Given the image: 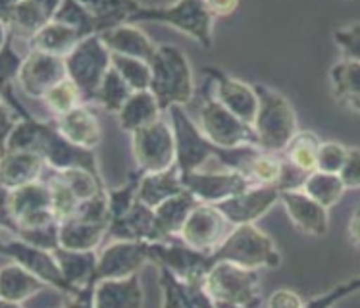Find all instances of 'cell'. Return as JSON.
I'll list each match as a JSON object with an SVG mask.
<instances>
[{"mask_svg": "<svg viewBox=\"0 0 360 308\" xmlns=\"http://www.w3.org/2000/svg\"><path fill=\"white\" fill-rule=\"evenodd\" d=\"M54 20L75 27L83 37H91V35H98L101 33L96 18L81 4L79 0H64L56 15H54Z\"/></svg>", "mask_w": 360, "mask_h": 308, "instance_id": "40", "label": "cell"}, {"mask_svg": "<svg viewBox=\"0 0 360 308\" xmlns=\"http://www.w3.org/2000/svg\"><path fill=\"white\" fill-rule=\"evenodd\" d=\"M200 200L191 191H181L174 195V197L166 198L164 203L155 206L156 218L160 222L162 229L174 237V235L181 233V228L185 226V222L189 218V214L193 212V208L199 205Z\"/></svg>", "mask_w": 360, "mask_h": 308, "instance_id": "33", "label": "cell"}, {"mask_svg": "<svg viewBox=\"0 0 360 308\" xmlns=\"http://www.w3.org/2000/svg\"><path fill=\"white\" fill-rule=\"evenodd\" d=\"M280 203L295 228L310 237H323L330 229V208L307 195L301 187L281 189Z\"/></svg>", "mask_w": 360, "mask_h": 308, "instance_id": "19", "label": "cell"}, {"mask_svg": "<svg viewBox=\"0 0 360 308\" xmlns=\"http://www.w3.org/2000/svg\"><path fill=\"white\" fill-rule=\"evenodd\" d=\"M280 195L281 189L278 185H250L249 189L221 200L216 206L231 222V226L255 224L280 203Z\"/></svg>", "mask_w": 360, "mask_h": 308, "instance_id": "17", "label": "cell"}, {"mask_svg": "<svg viewBox=\"0 0 360 308\" xmlns=\"http://www.w3.org/2000/svg\"><path fill=\"white\" fill-rule=\"evenodd\" d=\"M66 58H60L49 52L31 49L23 60L22 70L18 74V87L25 96L43 101V96L51 91L56 83L66 79Z\"/></svg>", "mask_w": 360, "mask_h": 308, "instance_id": "14", "label": "cell"}, {"mask_svg": "<svg viewBox=\"0 0 360 308\" xmlns=\"http://www.w3.org/2000/svg\"><path fill=\"white\" fill-rule=\"evenodd\" d=\"M66 185L74 191V195L79 198L81 203L87 198L95 197L96 193L106 191L108 187L104 185L103 177L93 174L91 169L85 168H68V169H54Z\"/></svg>", "mask_w": 360, "mask_h": 308, "instance_id": "39", "label": "cell"}, {"mask_svg": "<svg viewBox=\"0 0 360 308\" xmlns=\"http://www.w3.org/2000/svg\"><path fill=\"white\" fill-rule=\"evenodd\" d=\"M258 112L255 117V131L258 137V147L270 153H283L299 131L297 114L293 104L281 95L280 91L257 83Z\"/></svg>", "mask_w": 360, "mask_h": 308, "instance_id": "3", "label": "cell"}, {"mask_svg": "<svg viewBox=\"0 0 360 308\" xmlns=\"http://www.w3.org/2000/svg\"><path fill=\"white\" fill-rule=\"evenodd\" d=\"M79 2L95 15L101 33L122 23H131L135 14L143 8L139 0H79Z\"/></svg>", "mask_w": 360, "mask_h": 308, "instance_id": "32", "label": "cell"}, {"mask_svg": "<svg viewBox=\"0 0 360 308\" xmlns=\"http://www.w3.org/2000/svg\"><path fill=\"white\" fill-rule=\"evenodd\" d=\"M181 181L185 189L191 191L200 203H210V205H218L252 185L241 172L229 168L224 172H205V169L187 172L181 174Z\"/></svg>", "mask_w": 360, "mask_h": 308, "instance_id": "16", "label": "cell"}, {"mask_svg": "<svg viewBox=\"0 0 360 308\" xmlns=\"http://www.w3.org/2000/svg\"><path fill=\"white\" fill-rule=\"evenodd\" d=\"M158 285H160L162 307L164 308L214 307L212 299L206 293L205 283L181 278L164 266H158Z\"/></svg>", "mask_w": 360, "mask_h": 308, "instance_id": "22", "label": "cell"}, {"mask_svg": "<svg viewBox=\"0 0 360 308\" xmlns=\"http://www.w3.org/2000/svg\"><path fill=\"white\" fill-rule=\"evenodd\" d=\"M185 191V185L181 181V172L177 166H172L162 172H150V174H141L139 193L137 198L141 203L148 206H158L166 198L174 197L177 193Z\"/></svg>", "mask_w": 360, "mask_h": 308, "instance_id": "29", "label": "cell"}, {"mask_svg": "<svg viewBox=\"0 0 360 308\" xmlns=\"http://www.w3.org/2000/svg\"><path fill=\"white\" fill-rule=\"evenodd\" d=\"M2 255L8 258H12L14 262L22 264L23 268H27L31 274H35L39 279H43L46 285L54 289L56 293L68 295L72 297L70 304L77 299V291L74 287L68 283L64 271L60 268V262L56 255L49 249H41L35 247L31 243L23 241L20 237H12V239H4L2 243Z\"/></svg>", "mask_w": 360, "mask_h": 308, "instance_id": "10", "label": "cell"}, {"mask_svg": "<svg viewBox=\"0 0 360 308\" xmlns=\"http://www.w3.org/2000/svg\"><path fill=\"white\" fill-rule=\"evenodd\" d=\"M83 39L85 37L75 27L58 22V20H52L39 31L35 37L31 39L30 44L31 49H37V51L49 52V54H54V56H60V58H66L68 54L74 51Z\"/></svg>", "mask_w": 360, "mask_h": 308, "instance_id": "31", "label": "cell"}, {"mask_svg": "<svg viewBox=\"0 0 360 308\" xmlns=\"http://www.w3.org/2000/svg\"><path fill=\"white\" fill-rule=\"evenodd\" d=\"M131 153L141 174L162 172L176 166V137L172 124L156 120L131 133Z\"/></svg>", "mask_w": 360, "mask_h": 308, "instance_id": "9", "label": "cell"}, {"mask_svg": "<svg viewBox=\"0 0 360 308\" xmlns=\"http://www.w3.org/2000/svg\"><path fill=\"white\" fill-rule=\"evenodd\" d=\"M354 293H360V276L359 278H351L343 281V283H339L330 291H326V293L318 295L314 299H310L307 301L309 307H331V304H338L339 301H343L347 297H351Z\"/></svg>", "mask_w": 360, "mask_h": 308, "instance_id": "47", "label": "cell"}, {"mask_svg": "<svg viewBox=\"0 0 360 308\" xmlns=\"http://www.w3.org/2000/svg\"><path fill=\"white\" fill-rule=\"evenodd\" d=\"M168 114L176 137V166L181 174L200 169L214 156V145L206 139L200 125L193 122L184 106L176 104Z\"/></svg>", "mask_w": 360, "mask_h": 308, "instance_id": "11", "label": "cell"}, {"mask_svg": "<svg viewBox=\"0 0 360 308\" xmlns=\"http://www.w3.org/2000/svg\"><path fill=\"white\" fill-rule=\"evenodd\" d=\"M322 147V139L314 131H297L295 137L289 141V145L283 150L285 160L301 169L304 174H310L318 168V153Z\"/></svg>", "mask_w": 360, "mask_h": 308, "instance_id": "35", "label": "cell"}, {"mask_svg": "<svg viewBox=\"0 0 360 308\" xmlns=\"http://www.w3.org/2000/svg\"><path fill=\"white\" fill-rule=\"evenodd\" d=\"M133 89L125 83V79L120 75V72L116 68L112 66L106 75H104L101 87L96 91L95 104L101 106L103 110L110 112V114H118L122 110V106L125 104V101L131 96Z\"/></svg>", "mask_w": 360, "mask_h": 308, "instance_id": "36", "label": "cell"}, {"mask_svg": "<svg viewBox=\"0 0 360 308\" xmlns=\"http://www.w3.org/2000/svg\"><path fill=\"white\" fill-rule=\"evenodd\" d=\"M108 224H93L77 218L60 222V245L74 250H96L108 237Z\"/></svg>", "mask_w": 360, "mask_h": 308, "instance_id": "30", "label": "cell"}, {"mask_svg": "<svg viewBox=\"0 0 360 308\" xmlns=\"http://www.w3.org/2000/svg\"><path fill=\"white\" fill-rule=\"evenodd\" d=\"M44 168L49 166L41 154L30 150H2V162H0L2 189L12 191L23 185L35 184L43 177Z\"/></svg>", "mask_w": 360, "mask_h": 308, "instance_id": "24", "label": "cell"}, {"mask_svg": "<svg viewBox=\"0 0 360 308\" xmlns=\"http://www.w3.org/2000/svg\"><path fill=\"white\" fill-rule=\"evenodd\" d=\"M166 23L193 39L202 49L212 46L214 15L205 6V0H176L169 6H143L131 23Z\"/></svg>", "mask_w": 360, "mask_h": 308, "instance_id": "5", "label": "cell"}, {"mask_svg": "<svg viewBox=\"0 0 360 308\" xmlns=\"http://www.w3.org/2000/svg\"><path fill=\"white\" fill-rule=\"evenodd\" d=\"M349 147L338 141H322V147L318 153V168L322 172H331V174H339L343 164L347 160Z\"/></svg>", "mask_w": 360, "mask_h": 308, "instance_id": "45", "label": "cell"}, {"mask_svg": "<svg viewBox=\"0 0 360 308\" xmlns=\"http://www.w3.org/2000/svg\"><path fill=\"white\" fill-rule=\"evenodd\" d=\"M110 239H135V241H166L169 235L162 229L153 206L141 203L139 198L118 220L110 222Z\"/></svg>", "mask_w": 360, "mask_h": 308, "instance_id": "20", "label": "cell"}, {"mask_svg": "<svg viewBox=\"0 0 360 308\" xmlns=\"http://www.w3.org/2000/svg\"><path fill=\"white\" fill-rule=\"evenodd\" d=\"M14 235L35 247L54 250L60 247V222H51V224L37 226V228L15 229Z\"/></svg>", "mask_w": 360, "mask_h": 308, "instance_id": "43", "label": "cell"}, {"mask_svg": "<svg viewBox=\"0 0 360 308\" xmlns=\"http://www.w3.org/2000/svg\"><path fill=\"white\" fill-rule=\"evenodd\" d=\"M49 187H51V197H52V212L56 216V220L64 222L70 220L79 206V198L75 197L74 191L66 185V181L54 172L49 177Z\"/></svg>", "mask_w": 360, "mask_h": 308, "instance_id": "41", "label": "cell"}, {"mask_svg": "<svg viewBox=\"0 0 360 308\" xmlns=\"http://www.w3.org/2000/svg\"><path fill=\"white\" fill-rule=\"evenodd\" d=\"M210 258L212 264L218 260H228L250 270H274L281 264V252L276 241L255 224L233 226L226 241L214 250Z\"/></svg>", "mask_w": 360, "mask_h": 308, "instance_id": "4", "label": "cell"}, {"mask_svg": "<svg viewBox=\"0 0 360 308\" xmlns=\"http://www.w3.org/2000/svg\"><path fill=\"white\" fill-rule=\"evenodd\" d=\"M304 304L307 301L301 299V295L293 289H276L266 301V307L270 308H301Z\"/></svg>", "mask_w": 360, "mask_h": 308, "instance_id": "49", "label": "cell"}, {"mask_svg": "<svg viewBox=\"0 0 360 308\" xmlns=\"http://www.w3.org/2000/svg\"><path fill=\"white\" fill-rule=\"evenodd\" d=\"M333 41L345 60L360 62V22L333 31Z\"/></svg>", "mask_w": 360, "mask_h": 308, "instance_id": "46", "label": "cell"}, {"mask_svg": "<svg viewBox=\"0 0 360 308\" xmlns=\"http://www.w3.org/2000/svg\"><path fill=\"white\" fill-rule=\"evenodd\" d=\"M145 293L139 274L127 278H110L96 281L91 307L95 308H137L143 307Z\"/></svg>", "mask_w": 360, "mask_h": 308, "instance_id": "23", "label": "cell"}, {"mask_svg": "<svg viewBox=\"0 0 360 308\" xmlns=\"http://www.w3.org/2000/svg\"><path fill=\"white\" fill-rule=\"evenodd\" d=\"M153 81L150 91L160 103L162 110L168 112L172 106H185L195 95V81L189 60L177 46L158 44L155 56L150 58Z\"/></svg>", "mask_w": 360, "mask_h": 308, "instance_id": "1", "label": "cell"}, {"mask_svg": "<svg viewBox=\"0 0 360 308\" xmlns=\"http://www.w3.org/2000/svg\"><path fill=\"white\" fill-rule=\"evenodd\" d=\"M148 262V243L135 241V239H112L104 249L98 252L95 279L96 281L110 278H127Z\"/></svg>", "mask_w": 360, "mask_h": 308, "instance_id": "15", "label": "cell"}, {"mask_svg": "<svg viewBox=\"0 0 360 308\" xmlns=\"http://www.w3.org/2000/svg\"><path fill=\"white\" fill-rule=\"evenodd\" d=\"M199 125L206 139L221 148H236L258 145L255 125L245 122L233 112L218 103L214 95H206L199 112Z\"/></svg>", "mask_w": 360, "mask_h": 308, "instance_id": "8", "label": "cell"}, {"mask_svg": "<svg viewBox=\"0 0 360 308\" xmlns=\"http://www.w3.org/2000/svg\"><path fill=\"white\" fill-rule=\"evenodd\" d=\"M347 189H360V148L349 147L347 160L339 172Z\"/></svg>", "mask_w": 360, "mask_h": 308, "instance_id": "48", "label": "cell"}, {"mask_svg": "<svg viewBox=\"0 0 360 308\" xmlns=\"http://www.w3.org/2000/svg\"><path fill=\"white\" fill-rule=\"evenodd\" d=\"M202 74L214 81L212 95L218 103L224 104L228 110H231L245 122L249 124L255 122L258 112V95L255 85H249L214 66L202 68Z\"/></svg>", "mask_w": 360, "mask_h": 308, "instance_id": "18", "label": "cell"}, {"mask_svg": "<svg viewBox=\"0 0 360 308\" xmlns=\"http://www.w3.org/2000/svg\"><path fill=\"white\" fill-rule=\"evenodd\" d=\"M205 289L214 307L249 308L260 307V270H250L228 260L210 266L205 278Z\"/></svg>", "mask_w": 360, "mask_h": 308, "instance_id": "2", "label": "cell"}, {"mask_svg": "<svg viewBox=\"0 0 360 308\" xmlns=\"http://www.w3.org/2000/svg\"><path fill=\"white\" fill-rule=\"evenodd\" d=\"M110 68L112 52L103 43L101 35L85 37L66 56L68 77L81 89L87 104H95L96 91Z\"/></svg>", "mask_w": 360, "mask_h": 308, "instance_id": "6", "label": "cell"}, {"mask_svg": "<svg viewBox=\"0 0 360 308\" xmlns=\"http://www.w3.org/2000/svg\"><path fill=\"white\" fill-rule=\"evenodd\" d=\"M139 181L141 172L133 174L129 181L118 189H108V203H110V222L118 220L124 214L129 212V208L135 205L137 200V193H139Z\"/></svg>", "mask_w": 360, "mask_h": 308, "instance_id": "42", "label": "cell"}, {"mask_svg": "<svg viewBox=\"0 0 360 308\" xmlns=\"http://www.w3.org/2000/svg\"><path fill=\"white\" fill-rule=\"evenodd\" d=\"M44 289H51V287L18 262L2 266L0 270V304L2 307H8V304L22 307L31 297L43 293Z\"/></svg>", "mask_w": 360, "mask_h": 308, "instance_id": "25", "label": "cell"}, {"mask_svg": "<svg viewBox=\"0 0 360 308\" xmlns=\"http://www.w3.org/2000/svg\"><path fill=\"white\" fill-rule=\"evenodd\" d=\"M231 229H233L231 222L224 216L218 206L210 203H199L189 214L179 237L187 245H191L193 249L212 255L226 241Z\"/></svg>", "mask_w": 360, "mask_h": 308, "instance_id": "13", "label": "cell"}, {"mask_svg": "<svg viewBox=\"0 0 360 308\" xmlns=\"http://www.w3.org/2000/svg\"><path fill=\"white\" fill-rule=\"evenodd\" d=\"M148 262L164 266L185 279L205 283L206 274L212 266V258L206 252L193 249L179 235H174L166 241L148 243Z\"/></svg>", "mask_w": 360, "mask_h": 308, "instance_id": "12", "label": "cell"}, {"mask_svg": "<svg viewBox=\"0 0 360 308\" xmlns=\"http://www.w3.org/2000/svg\"><path fill=\"white\" fill-rule=\"evenodd\" d=\"M241 0H205V6L214 18H228V15L236 14Z\"/></svg>", "mask_w": 360, "mask_h": 308, "instance_id": "50", "label": "cell"}, {"mask_svg": "<svg viewBox=\"0 0 360 308\" xmlns=\"http://www.w3.org/2000/svg\"><path fill=\"white\" fill-rule=\"evenodd\" d=\"M43 103L44 106L49 108V112H51L52 116L56 117L77 108L79 104L85 103V98H83L81 89L77 87L70 77H66V79H62L60 83H56V85L43 96Z\"/></svg>", "mask_w": 360, "mask_h": 308, "instance_id": "37", "label": "cell"}, {"mask_svg": "<svg viewBox=\"0 0 360 308\" xmlns=\"http://www.w3.org/2000/svg\"><path fill=\"white\" fill-rule=\"evenodd\" d=\"M58 222L52 212V197L49 181L39 179L12 191H4V226L12 231L22 228H37Z\"/></svg>", "mask_w": 360, "mask_h": 308, "instance_id": "7", "label": "cell"}, {"mask_svg": "<svg viewBox=\"0 0 360 308\" xmlns=\"http://www.w3.org/2000/svg\"><path fill=\"white\" fill-rule=\"evenodd\" d=\"M54 124L68 141L81 148L95 150L103 141V127L96 112L93 110V104H79L72 112L54 117Z\"/></svg>", "mask_w": 360, "mask_h": 308, "instance_id": "21", "label": "cell"}, {"mask_svg": "<svg viewBox=\"0 0 360 308\" xmlns=\"http://www.w3.org/2000/svg\"><path fill=\"white\" fill-rule=\"evenodd\" d=\"M112 66L118 70L120 75L124 77L125 83L133 91H147V89H150L153 70H150V64L147 60L131 58V56H124V54H112Z\"/></svg>", "mask_w": 360, "mask_h": 308, "instance_id": "38", "label": "cell"}, {"mask_svg": "<svg viewBox=\"0 0 360 308\" xmlns=\"http://www.w3.org/2000/svg\"><path fill=\"white\" fill-rule=\"evenodd\" d=\"M101 39L112 54H124V56L147 60V62H150L158 49V44L153 43V39L135 23H122L112 30L103 31Z\"/></svg>", "mask_w": 360, "mask_h": 308, "instance_id": "26", "label": "cell"}, {"mask_svg": "<svg viewBox=\"0 0 360 308\" xmlns=\"http://www.w3.org/2000/svg\"><path fill=\"white\" fill-rule=\"evenodd\" d=\"M14 37L2 30V56H0V66H2V85H14L18 74L22 70L25 56H20L12 46Z\"/></svg>", "mask_w": 360, "mask_h": 308, "instance_id": "44", "label": "cell"}, {"mask_svg": "<svg viewBox=\"0 0 360 308\" xmlns=\"http://www.w3.org/2000/svg\"><path fill=\"white\" fill-rule=\"evenodd\" d=\"M162 106L155 93L147 89V91H133L131 96L125 101L122 110L116 114L118 116L120 127L131 135L145 125L155 124L156 120L162 117Z\"/></svg>", "mask_w": 360, "mask_h": 308, "instance_id": "27", "label": "cell"}, {"mask_svg": "<svg viewBox=\"0 0 360 308\" xmlns=\"http://www.w3.org/2000/svg\"><path fill=\"white\" fill-rule=\"evenodd\" d=\"M347 231H349V239H351V243H353L354 247H359L360 249V205L356 206L353 210V214H351V220H349V228H347Z\"/></svg>", "mask_w": 360, "mask_h": 308, "instance_id": "51", "label": "cell"}, {"mask_svg": "<svg viewBox=\"0 0 360 308\" xmlns=\"http://www.w3.org/2000/svg\"><path fill=\"white\" fill-rule=\"evenodd\" d=\"M301 189L326 208H333L347 191L345 184H343L339 174L322 172V169H314V172L307 174Z\"/></svg>", "mask_w": 360, "mask_h": 308, "instance_id": "34", "label": "cell"}, {"mask_svg": "<svg viewBox=\"0 0 360 308\" xmlns=\"http://www.w3.org/2000/svg\"><path fill=\"white\" fill-rule=\"evenodd\" d=\"M333 96L347 110L360 116V62L341 60L330 70Z\"/></svg>", "mask_w": 360, "mask_h": 308, "instance_id": "28", "label": "cell"}]
</instances>
